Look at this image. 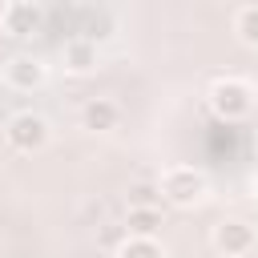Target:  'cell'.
<instances>
[{
    "instance_id": "obj_9",
    "label": "cell",
    "mask_w": 258,
    "mask_h": 258,
    "mask_svg": "<svg viewBox=\"0 0 258 258\" xmlns=\"http://www.w3.org/2000/svg\"><path fill=\"white\" fill-rule=\"evenodd\" d=\"M157 230H161V210L157 206H129L125 238H157Z\"/></svg>"
},
{
    "instance_id": "obj_3",
    "label": "cell",
    "mask_w": 258,
    "mask_h": 258,
    "mask_svg": "<svg viewBox=\"0 0 258 258\" xmlns=\"http://www.w3.org/2000/svg\"><path fill=\"white\" fill-rule=\"evenodd\" d=\"M48 137H52V125L40 113H32V109H20V113H12L4 121V141L16 153H40L48 145Z\"/></svg>"
},
{
    "instance_id": "obj_6",
    "label": "cell",
    "mask_w": 258,
    "mask_h": 258,
    "mask_svg": "<svg viewBox=\"0 0 258 258\" xmlns=\"http://www.w3.org/2000/svg\"><path fill=\"white\" fill-rule=\"evenodd\" d=\"M117 121H121V105L109 101V97H93L81 109V125L89 133H109V129H117Z\"/></svg>"
},
{
    "instance_id": "obj_5",
    "label": "cell",
    "mask_w": 258,
    "mask_h": 258,
    "mask_svg": "<svg viewBox=\"0 0 258 258\" xmlns=\"http://www.w3.org/2000/svg\"><path fill=\"white\" fill-rule=\"evenodd\" d=\"M254 242H258V234H254V226L242 222V218H222V222L214 226V250H222V254H230V258L250 254Z\"/></svg>"
},
{
    "instance_id": "obj_7",
    "label": "cell",
    "mask_w": 258,
    "mask_h": 258,
    "mask_svg": "<svg viewBox=\"0 0 258 258\" xmlns=\"http://www.w3.org/2000/svg\"><path fill=\"white\" fill-rule=\"evenodd\" d=\"M93 69H97V40H89V36L69 40V44H64V73L85 77V73H93Z\"/></svg>"
},
{
    "instance_id": "obj_10",
    "label": "cell",
    "mask_w": 258,
    "mask_h": 258,
    "mask_svg": "<svg viewBox=\"0 0 258 258\" xmlns=\"http://www.w3.org/2000/svg\"><path fill=\"white\" fill-rule=\"evenodd\" d=\"M117 258H165V246L157 238H125Z\"/></svg>"
},
{
    "instance_id": "obj_11",
    "label": "cell",
    "mask_w": 258,
    "mask_h": 258,
    "mask_svg": "<svg viewBox=\"0 0 258 258\" xmlns=\"http://www.w3.org/2000/svg\"><path fill=\"white\" fill-rule=\"evenodd\" d=\"M234 32H238V40H242V44L258 48V4L238 8V16H234Z\"/></svg>"
},
{
    "instance_id": "obj_8",
    "label": "cell",
    "mask_w": 258,
    "mask_h": 258,
    "mask_svg": "<svg viewBox=\"0 0 258 258\" xmlns=\"http://www.w3.org/2000/svg\"><path fill=\"white\" fill-rule=\"evenodd\" d=\"M40 12L32 0H16V4H4V32L8 36H32Z\"/></svg>"
},
{
    "instance_id": "obj_2",
    "label": "cell",
    "mask_w": 258,
    "mask_h": 258,
    "mask_svg": "<svg viewBox=\"0 0 258 258\" xmlns=\"http://www.w3.org/2000/svg\"><path fill=\"white\" fill-rule=\"evenodd\" d=\"M206 101H210L214 117H222V121H242V117L254 109V89H250L242 77H218V81L210 85Z\"/></svg>"
},
{
    "instance_id": "obj_4",
    "label": "cell",
    "mask_w": 258,
    "mask_h": 258,
    "mask_svg": "<svg viewBox=\"0 0 258 258\" xmlns=\"http://www.w3.org/2000/svg\"><path fill=\"white\" fill-rule=\"evenodd\" d=\"M48 81V64L40 56H28V52H16L4 60V85H12L16 93H32Z\"/></svg>"
},
{
    "instance_id": "obj_1",
    "label": "cell",
    "mask_w": 258,
    "mask_h": 258,
    "mask_svg": "<svg viewBox=\"0 0 258 258\" xmlns=\"http://www.w3.org/2000/svg\"><path fill=\"white\" fill-rule=\"evenodd\" d=\"M157 194L177 210H194V206H202L210 198V177L202 169H194V165H169L157 177Z\"/></svg>"
},
{
    "instance_id": "obj_12",
    "label": "cell",
    "mask_w": 258,
    "mask_h": 258,
    "mask_svg": "<svg viewBox=\"0 0 258 258\" xmlns=\"http://www.w3.org/2000/svg\"><path fill=\"white\" fill-rule=\"evenodd\" d=\"M0 28H4V4H0Z\"/></svg>"
}]
</instances>
